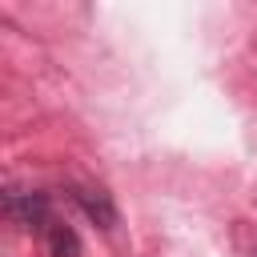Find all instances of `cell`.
<instances>
[{"label":"cell","mask_w":257,"mask_h":257,"mask_svg":"<svg viewBox=\"0 0 257 257\" xmlns=\"http://www.w3.org/2000/svg\"><path fill=\"white\" fill-rule=\"evenodd\" d=\"M72 197H76V205L100 225V229H112L116 225V209H112V201H108V193L104 189H92V185H76L72 189Z\"/></svg>","instance_id":"cell-1"},{"label":"cell","mask_w":257,"mask_h":257,"mask_svg":"<svg viewBox=\"0 0 257 257\" xmlns=\"http://www.w3.org/2000/svg\"><path fill=\"white\" fill-rule=\"evenodd\" d=\"M48 253L52 257H80V237L72 233V225H60V221L48 225Z\"/></svg>","instance_id":"cell-3"},{"label":"cell","mask_w":257,"mask_h":257,"mask_svg":"<svg viewBox=\"0 0 257 257\" xmlns=\"http://www.w3.org/2000/svg\"><path fill=\"white\" fill-rule=\"evenodd\" d=\"M8 213L20 225H52L48 221V197L44 193H8Z\"/></svg>","instance_id":"cell-2"}]
</instances>
